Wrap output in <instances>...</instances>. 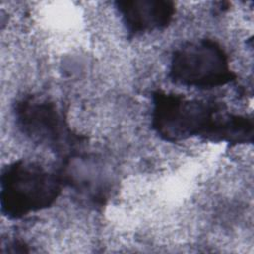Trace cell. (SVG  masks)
<instances>
[{"label": "cell", "mask_w": 254, "mask_h": 254, "mask_svg": "<svg viewBox=\"0 0 254 254\" xmlns=\"http://www.w3.org/2000/svg\"><path fill=\"white\" fill-rule=\"evenodd\" d=\"M14 116L22 134L63 159L78 153L86 139L69 127L64 111L45 96L29 94L18 99Z\"/></svg>", "instance_id": "3957f363"}, {"label": "cell", "mask_w": 254, "mask_h": 254, "mask_svg": "<svg viewBox=\"0 0 254 254\" xmlns=\"http://www.w3.org/2000/svg\"><path fill=\"white\" fill-rule=\"evenodd\" d=\"M169 77L178 84L209 89L234 81L236 74L223 47L212 39L203 38L187 42L173 52Z\"/></svg>", "instance_id": "277c9868"}, {"label": "cell", "mask_w": 254, "mask_h": 254, "mask_svg": "<svg viewBox=\"0 0 254 254\" xmlns=\"http://www.w3.org/2000/svg\"><path fill=\"white\" fill-rule=\"evenodd\" d=\"M0 185L2 213L9 219H20L54 205L64 183L60 174L21 159L2 170Z\"/></svg>", "instance_id": "7a4b0ae2"}, {"label": "cell", "mask_w": 254, "mask_h": 254, "mask_svg": "<svg viewBox=\"0 0 254 254\" xmlns=\"http://www.w3.org/2000/svg\"><path fill=\"white\" fill-rule=\"evenodd\" d=\"M115 6L131 36L164 30L176 14V5L169 0H120Z\"/></svg>", "instance_id": "5b68a950"}, {"label": "cell", "mask_w": 254, "mask_h": 254, "mask_svg": "<svg viewBox=\"0 0 254 254\" xmlns=\"http://www.w3.org/2000/svg\"><path fill=\"white\" fill-rule=\"evenodd\" d=\"M151 126L170 143L196 137L235 146L253 143L254 138L251 116L231 112L222 102L187 98L161 89L152 93Z\"/></svg>", "instance_id": "6da1fadb"}]
</instances>
